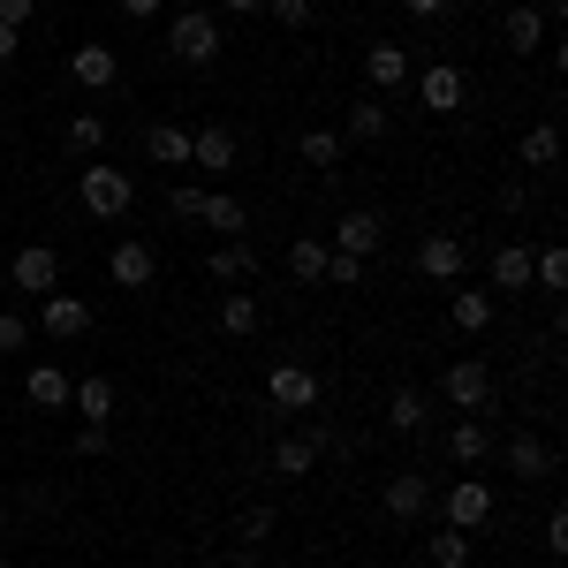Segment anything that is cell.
Returning a JSON list of instances; mask_svg holds the SVG:
<instances>
[{
    "label": "cell",
    "instance_id": "1",
    "mask_svg": "<svg viewBox=\"0 0 568 568\" xmlns=\"http://www.w3.org/2000/svg\"><path fill=\"white\" fill-rule=\"evenodd\" d=\"M220 45H227V39H220V16H213V8H182L175 23H168V53H175L182 69H213Z\"/></svg>",
    "mask_w": 568,
    "mask_h": 568
},
{
    "label": "cell",
    "instance_id": "2",
    "mask_svg": "<svg viewBox=\"0 0 568 568\" xmlns=\"http://www.w3.org/2000/svg\"><path fill=\"white\" fill-rule=\"evenodd\" d=\"M77 197H84V213L91 220H122L136 205V182L130 168H106V160H91L84 175H77Z\"/></svg>",
    "mask_w": 568,
    "mask_h": 568
},
{
    "label": "cell",
    "instance_id": "3",
    "mask_svg": "<svg viewBox=\"0 0 568 568\" xmlns=\"http://www.w3.org/2000/svg\"><path fill=\"white\" fill-rule=\"evenodd\" d=\"M265 402H273L281 417L318 409V372H311V364H273V372H265Z\"/></svg>",
    "mask_w": 568,
    "mask_h": 568
},
{
    "label": "cell",
    "instance_id": "4",
    "mask_svg": "<svg viewBox=\"0 0 568 568\" xmlns=\"http://www.w3.org/2000/svg\"><path fill=\"white\" fill-rule=\"evenodd\" d=\"M409 84H417V106H425V114H463V99H470V77H463L455 61H433V69H417Z\"/></svg>",
    "mask_w": 568,
    "mask_h": 568
},
{
    "label": "cell",
    "instance_id": "5",
    "mask_svg": "<svg viewBox=\"0 0 568 568\" xmlns=\"http://www.w3.org/2000/svg\"><path fill=\"white\" fill-rule=\"evenodd\" d=\"M8 288H23V296H53V288H61V251H53V243H23V251L8 258Z\"/></svg>",
    "mask_w": 568,
    "mask_h": 568
},
{
    "label": "cell",
    "instance_id": "6",
    "mask_svg": "<svg viewBox=\"0 0 568 568\" xmlns=\"http://www.w3.org/2000/svg\"><path fill=\"white\" fill-rule=\"evenodd\" d=\"M439 524H447V530H485V524H493V485H485V478H455V485H447V500H439Z\"/></svg>",
    "mask_w": 568,
    "mask_h": 568
},
{
    "label": "cell",
    "instance_id": "7",
    "mask_svg": "<svg viewBox=\"0 0 568 568\" xmlns=\"http://www.w3.org/2000/svg\"><path fill=\"white\" fill-rule=\"evenodd\" d=\"M439 394H447V409L478 417L485 402H493V372H485L478 356H455V364H447V379H439Z\"/></svg>",
    "mask_w": 568,
    "mask_h": 568
},
{
    "label": "cell",
    "instance_id": "8",
    "mask_svg": "<svg viewBox=\"0 0 568 568\" xmlns=\"http://www.w3.org/2000/svg\"><path fill=\"white\" fill-rule=\"evenodd\" d=\"M31 334H45V342H84L91 334V304L53 288V296H39V326H31Z\"/></svg>",
    "mask_w": 568,
    "mask_h": 568
},
{
    "label": "cell",
    "instance_id": "9",
    "mask_svg": "<svg viewBox=\"0 0 568 568\" xmlns=\"http://www.w3.org/2000/svg\"><path fill=\"white\" fill-rule=\"evenodd\" d=\"M409 77H417L409 45H394V39H372V45H364V84H372V91H409Z\"/></svg>",
    "mask_w": 568,
    "mask_h": 568
},
{
    "label": "cell",
    "instance_id": "10",
    "mask_svg": "<svg viewBox=\"0 0 568 568\" xmlns=\"http://www.w3.org/2000/svg\"><path fill=\"white\" fill-rule=\"evenodd\" d=\"M69 77L84 91H114V77H122V53L106 39H84V45H69Z\"/></svg>",
    "mask_w": 568,
    "mask_h": 568
},
{
    "label": "cell",
    "instance_id": "11",
    "mask_svg": "<svg viewBox=\"0 0 568 568\" xmlns=\"http://www.w3.org/2000/svg\"><path fill=\"white\" fill-rule=\"evenodd\" d=\"M106 281H114V288H152V281H160V251H152V243H114V251H106Z\"/></svg>",
    "mask_w": 568,
    "mask_h": 568
},
{
    "label": "cell",
    "instance_id": "12",
    "mask_svg": "<svg viewBox=\"0 0 568 568\" xmlns=\"http://www.w3.org/2000/svg\"><path fill=\"white\" fill-rule=\"evenodd\" d=\"M417 273H425V281H463V273H470V243H463V235H425V243H417Z\"/></svg>",
    "mask_w": 568,
    "mask_h": 568
},
{
    "label": "cell",
    "instance_id": "13",
    "mask_svg": "<svg viewBox=\"0 0 568 568\" xmlns=\"http://www.w3.org/2000/svg\"><path fill=\"white\" fill-rule=\"evenodd\" d=\"M379 508H387L394 524H417V516L433 508V485H425V470H402V478H387V493H379Z\"/></svg>",
    "mask_w": 568,
    "mask_h": 568
},
{
    "label": "cell",
    "instance_id": "14",
    "mask_svg": "<svg viewBox=\"0 0 568 568\" xmlns=\"http://www.w3.org/2000/svg\"><path fill=\"white\" fill-rule=\"evenodd\" d=\"M379 243H387V220L372 213V205H349V213H342V235H334V251H349V258H372Z\"/></svg>",
    "mask_w": 568,
    "mask_h": 568
},
{
    "label": "cell",
    "instance_id": "15",
    "mask_svg": "<svg viewBox=\"0 0 568 568\" xmlns=\"http://www.w3.org/2000/svg\"><path fill=\"white\" fill-rule=\"evenodd\" d=\"M493 288H470V281H463V288H455V296H447V318H455V334H470V342H478V334H493Z\"/></svg>",
    "mask_w": 568,
    "mask_h": 568
},
{
    "label": "cell",
    "instance_id": "16",
    "mask_svg": "<svg viewBox=\"0 0 568 568\" xmlns=\"http://www.w3.org/2000/svg\"><path fill=\"white\" fill-rule=\"evenodd\" d=\"M213 326L227 334V342H251V334H258V296H251V288H220Z\"/></svg>",
    "mask_w": 568,
    "mask_h": 568
},
{
    "label": "cell",
    "instance_id": "17",
    "mask_svg": "<svg viewBox=\"0 0 568 568\" xmlns=\"http://www.w3.org/2000/svg\"><path fill=\"white\" fill-rule=\"evenodd\" d=\"M190 168H205V175H227V168H235V130H220V122L190 130Z\"/></svg>",
    "mask_w": 568,
    "mask_h": 568
},
{
    "label": "cell",
    "instance_id": "18",
    "mask_svg": "<svg viewBox=\"0 0 568 568\" xmlns=\"http://www.w3.org/2000/svg\"><path fill=\"white\" fill-rule=\"evenodd\" d=\"M69 387H77V379H69L61 364H31V372H23V402H31V409H69Z\"/></svg>",
    "mask_w": 568,
    "mask_h": 568
},
{
    "label": "cell",
    "instance_id": "19",
    "mask_svg": "<svg viewBox=\"0 0 568 568\" xmlns=\"http://www.w3.org/2000/svg\"><path fill=\"white\" fill-rule=\"evenodd\" d=\"M530 288V243H500L493 251V296H524Z\"/></svg>",
    "mask_w": 568,
    "mask_h": 568
},
{
    "label": "cell",
    "instance_id": "20",
    "mask_svg": "<svg viewBox=\"0 0 568 568\" xmlns=\"http://www.w3.org/2000/svg\"><path fill=\"white\" fill-rule=\"evenodd\" d=\"M508 470H516V478H524V485L554 478V447H546V439H538V433H516V439H508Z\"/></svg>",
    "mask_w": 568,
    "mask_h": 568
},
{
    "label": "cell",
    "instance_id": "21",
    "mask_svg": "<svg viewBox=\"0 0 568 568\" xmlns=\"http://www.w3.org/2000/svg\"><path fill=\"white\" fill-rule=\"evenodd\" d=\"M205 273H213L220 288H235V281H251V273H258V258H251V243L235 235V243H213V251H205Z\"/></svg>",
    "mask_w": 568,
    "mask_h": 568
},
{
    "label": "cell",
    "instance_id": "22",
    "mask_svg": "<svg viewBox=\"0 0 568 568\" xmlns=\"http://www.w3.org/2000/svg\"><path fill=\"white\" fill-rule=\"evenodd\" d=\"M500 31H508V45H516V53H546V31H554V23H546L538 8H524V0H516V8L500 16Z\"/></svg>",
    "mask_w": 568,
    "mask_h": 568
},
{
    "label": "cell",
    "instance_id": "23",
    "mask_svg": "<svg viewBox=\"0 0 568 568\" xmlns=\"http://www.w3.org/2000/svg\"><path fill=\"white\" fill-rule=\"evenodd\" d=\"M561 160V130L554 122H538V130H524V144H516V168H530V175H546Z\"/></svg>",
    "mask_w": 568,
    "mask_h": 568
},
{
    "label": "cell",
    "instance_id": "24",
    "mask_svg": "<svg viewBox=\"0 0 568 568\" xmlns=\"http://www.w3.org/2000/svg\"><path fill=\"white\" fill-rule=\"evenodd\" d=\"M205 227H220V243H235V235L251 227V205L227 197V190H205Z\"/></svg>",
    "mask_w": 568,
    "mask_h": 568
},
{
    "label": "cell",
    "instance_id": "25",
    "mask_svg": "<svg viewBox=\"0 0 568 568\" xmlns=\"http://www.w3.org/2000/svg\"><path fill=\"white\" fill-rule=\"evenodd\" d=\"M69 409H77L84 425H106V417H114V379H77V387H69Z\"/></svg>",
    "mask_w": 568,
    "mask_h": 568
},
{
    "label": "cell",
    "instance_id": "26",
    "mask_svg": "<svg viewBox=\"0 0 568 568\" xmlns=\"http://www.w3.org/2000/svg\"><path fill=\"white\" fill-rule=\"evenodd\" d=\"M447 455L470 470V463H485V455H493V433H485L478 417H455V433H447Z\"/></svg>",
    "mask_w": 568,
    "mask_h": 568
},
{
    "label": "cell",
    "instance_id": "27",
    "mask_svg": "<svg viewBox=\"0 0 568 568\" xmlns=\"http://www.w3.org/2000/svg\"><path fill=\"white\" fill-rule=\"evenodd\" d=\"M425 417H433V402H425L417 387H394L387 394V425H394V433H425Z\"/></svg>",
    "mask_w": 568,
    "mask_h": 568
},
{
    "label": "cell",
    "instance_id": "28",
    "mask_svg": "<svg viewBox=\"0 0 568 568\" xmlns=\"http://www.w3.org/2000/svg\"><path fill=\"white\" fill-rule=\"evenodd\" d=\"M311 463H318V447H311L304 433H281V439H273V470H281V478H311Z\"/></svg>",
    "mask_w": 568,
    "mask_h": 568
},
{
    "label": "cell",
    "instance_id": "29",
    "mask_svg": "<svg viewBox=\"0 0 568 568\" xmlns=\"http://www.w3.org/2000/svg\"><path fill=\"white\" fill-rule=\"evenodd\" d=\"M144 152H152L160 168H190V130H175V122H152Z\"/></svg>",
    "mask_w": 568,
    "mask_h": 568
},
{
    "label": "cell",
    "instance_id": "30",
    "mask_svg": "<svg viewBox=\"0 0 568 568\" xmlns=\"http://www.w3.org/2000/svg\"><path fill=\"white\" fill-rule=\"evenodd\" d=\"M530 288H546V296H561V288H568V251H561V243L530 251Z\"/></svg>",
    "mask_w": 568,
    "mask_h": 568
},
{
    "label": "cell",
    "instance_id": "31",
    "mask_svg": "<svg viewBox=\"0 0 568 568\" xmlns=\"http://www.w3.org/2000/svg\"><path fill=\"white\" fill-rule=\"evenodd\" d=\"M288 281H326V243H318V235H296V243H288Z\"/></svg>",
    "mask_w": 568,
    "mask_h": 568
},
{
    "label": "cell",
    "instance_id": "32",
    "mask_svg": "<svg viewBox=\"0 0 568 568\" xmlns=\"http://www.w3.org/2000/svg\"><path fill=\"white\" fill-rule=\"evenodd\" d=\"M470 554H478L470 530H433V568H470Z\"/></svg>",
    "mask_w": 568,
    "mask_h": 568
},
{
    "label": "cell",
    "instance_id": "33",
    "mask_svg": "<svg viewBox=\"0 0 568 568\" xmlns=\"http://www.w3.org/2000/svg\"><path fill=\"white\" fill-rule=\"evenodd\" d=\"M349 136L356 144H379V136H387V106H379V99H356L349 106Z\"/></svg>",
    "mask_w": 568,
    "mask_h": 568
},
{
    "label": "cell",
    "instance_id": "34",
    "mask_svg": "<svg viewBox=\"0 0 568 568\" xmlns=\"http://www.w3.org/2000/svg\"><path fill=\"white\" fill-rule=\"evenodd\" d=\"M304 168H342V130H304Z\"/></svg>",
    "mask_w": 568,
    "mask_h": 568
},
{
    "label": "cell",
    "instance_id": "35",
    "mask_svg": "<svg viewBox=\"0 0 568 568\" xmlns=\"http://www.w3.org/2000/svg\"><path fill=\"white\" fill-rule=\"evenodd\" d=\"M69 144H77V152H106V114H99V106L69 114Z\"/></svg>",
    "mask_w": 568,
    "mask_h": 568
},
{
    "label": "cell",
    "instance_id": "36",
    "mask_svg": "<svg viewBox=\"0 0 568 568\" xmlns=\"http://www.w3.org/2000/svg\"><path fill=\"white\" fill-rule=\"evenodd\" d=\"M31 349V318L23 311H0V356H23Z\"/></svg>",
    "mask_w": 568,
    "mask_h": 568
},
{
    "label": "cell",
    "instance_id": "37",
    "mask_svg": "<svg viewBox=\"0 0 568 568\" xmlns=\"http://www.w3.org/2000/svg\"><path fill=\"white\" fill-rule=\"evenodd\" d=\"M326 281H334V288H356V281H364V258H349V251L326 243Z\"/></svg>",
    "mask_w": 568,
    "mask_h": 568
},
{
    "label": "cell",
    "instance_id": "38",
    "mask_svg": "<svg viewBox=\"0 0 568 568\" xmlns=\"http://www.w3.org/2000/svg\"><path fill=\"white\" fill-rule=\"evenodd\" d=\"M538 538H546V561H561L568 554V508H554V516L538 524Z\"/></svg>",
    "mask_w": 568,
    "mask_h": 568
},
{
    "label": "cell",
    "instance_id": "39",
    "mask_svg": "<svg viewBox=\"0 0 568 568\" xmlns=\"http://www.w3.org/2000/svg\"><path fill=\"white\" fill-rule=\"evenodd\" d=\"M265 16H273L281 31H304V23H311V0H265Z\"/></svg>",
    "mask_w": 568,
    "mask_h": 568
},
{
    "label": "cell",
    "instance_id": "40",
    "mask_svg": "<svg viewBox=\"0 0 568 568\" xmlns=\"http://www.w3.org/2000/svg\"><path fill=\"white\" fill-rule=\"evenodd\" d=\"M168 213H175V220H205V190H197V182H182L175 197H168Z\"/></svg>",
    "mask_w": 568,
    "mask_h": 568
},
{
    "label": "cell",
    "instance_id": "41",
    "mask_svg": "<svg viewBox=\"0 0 568 568\" xmlns=\"http://www.w3.org/2000/svg\"><path fill=\"white\" fill-rule=\"evenodd\" d=\"M265 538H273V508H251L243 516V546H265Z\"/></svg>",
    "mask_w": 568,
    "mask_h": 568
},
{
    "label": "cell",
    "instance_id": "42",
    "mask_svg": "<svg viewBox=\"0 0 568 568\" xmlns=\"http://www.w3.org/2000/svg\"><path fill=\"white\" fill-rule=\"evenodd\" d=\"M447 8H455V0H402V16H409V23H439Z\"/></svg>",
    "mask_w": 568,
    "mask_h": 568
},
{
    "label": "cell",
    "instance_id": "43",
    "mask_svg": "<svg viewBox=\"0 0 568 568\" xmlns=\"http://www.w3.org/2000/svg\"><path fill=\"white\" fill-rule=\"evenodd\" d=\"M31 16H39V0H0V23H8V31H23Z\"/></svg>",
    "mask_w": 568,
    "mask_h": 568
},
{
    "label": "cell",
    "instance_id": "44",
    "mask_svg": "<svg viewBox=\"0 0 568 568\" xmlns=\"http://www.w3.org/2000/svg\"><path fill=\"white\" fill-rule=\"evenodd\" d=\"M77 455H106V425H84L77 433Z\"/></svg>",
    "mask_w": 568,
    "mask_h": 568
},
{
    "label": "cell",
    "instance_id": "45",
    "mask_svg": "<svg viewBox=\"0 0 568 568\" xmlns=\"http://www.w3.org/2000/svg\"><path fill=\"white\" fill-rule=\"evenodd\" d=\"M122 16H130V23H152V16H160V0H122Z\"/></svg>",
    "mask_w": 568,
    "mask_h": 568
},
{
    "label": "cell",
    "instance_id": "46",
    "mask_svg": "<svg viewBox=\"0 0 568 568\" xmlns=\"http://www.w3.org/2000/svg\"><path fill=\"white\" fill-rule=\"evenodd\" d=\"M16 53H23V31H8V23H0V69H8Z\"/></svg>",
    "mask_w": 568,
    "mask_h": 568
},
{
    "label": "cell",
    "instance_id": "47",
    "mask_svg": "<svg viewBox=\"0 0 568 568\" xmlns=\"http://www.w3.org/2000/svg\"><path fill=\"white\" fill-rule=\"evenodd\" d=\"M227 16H265V0H220Z\"/></svg>",
    "mask_w": 568,
    "mask_h": 568
},
{
    "label": "cell",
    "instance_id": "48",
    "mask_svg": "<svg viewBox=\"0 0 568 568\" xmlns=\"http://www.w3.org/2000/svg\"><path fill=\"white\" fill-rule=\"evenodd\" d=\"M0 530H8V500H0Z\"/></svg>",
    "mask_w": 568,
    "mask_h": 568
},
{
    "label": "cell",
    "instance_id": "49",
    "mask_svg": "<svg viewBox=\"0 0 568 568\" xmlns=\"http://www.w3.org/2000/svg\"><path fill=\"white\" fill-rule=\"evenodd\" d=\"M0 568H8V554H0Z\"/></svg>",
    "mask_w": 568,
    "mask_h": 568
},
{
    "label": "cell",
    "instance_id": "50",
    "mask_svg": "<svg viewBox=\"0 0 568 568\" xmlns=\"http://www.w3.org/2000/svg\"><path fill=\"white\" fill-rule=\"evenodd\" d=\"M546 568H561V561H546Z\"/></svg>",
    "mask_w": 568,
    "mask_h": 568
}]
</instances>
